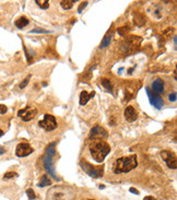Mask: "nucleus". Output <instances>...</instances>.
Returning a JSON list of instances; mask_svg holds the SVG:
<instances>
[{
    "label": "nucleus",
    "instance_id": "f257e3e1",
    "mask_svg": "<svg viewBox=\"0 0 177 200\" xmlns=\"http://www.w3.org/2000/svg\"><path fill=\"white\" fill-rule=\"evenodd\" d=\"M138 165L137 155L132 154L129 156H122L115 161L113 164V172L115 174H120V173H128Z\"/></svg>",
    "mask_w": 177,
    "mask_h": 200
},
{
    "label": "nucleus",
    "instance_id": "f03ea898",
    "mask_svg": "<svg viewBox=\"0 0 177 200\" xmlns=\"http://www.w3.org/2000/svg\"><path fill=\"white\" fill-rule=\"evenodd\" d=\"M90 151L93 159L97 163H102L110 152V147L104 140H93L90 143Z\"/></svg>",
    "mask_w": 177,
    "mask_h": 200
},
{
    "label": "nucleus",
    "instance_id": "7ed1b4c3",
    "mask_svg": "<svg viewBox=\"0 0 177 200\" xmlns=\"http://www.w3.org/2000/svg\"><path fill=\"white\" fill-rule=\"evenodd\" d=\"M55 145H56V143L52 142V143H50V145H48L47 149H46V153H45V155H44V167L47 170V172L49 173L50 175L55 178V179H59L58 176L56 175V172H55V170H54V163H52V158H54L56 154Z\"/></svg>",
    "mask_w": 177,
    "mask_h": 200
},
{
    "label": "nucleus",
    "instance_id": "20e7f679",
    "mask_svg": "<svg viewBox=\"0 0 177 200\" xmlns=\"http://www.w3.org/2000/svg\"><path fill=\"white\" fill-rule=\"evenodd\" d=\"M80 165L83 168V171L93 178H100L104 174V170H103L102 166H94V165L87 163L85 160H81Z\"/></svg>",
    "mask_w": 177,
    "mask_h": 200
},
{
    "label": "nucleus",
    "instance_id": "39448f33",
    "mask_svg": "<svg viewBox=\"0 0 177 200\" xmlns=\"http://www.w3.org/2000/svg\"><path fill=\"white\" fill-rule=\"evenodd\" d=\"M38 126H40V128H43L45 131H52V130L57 128V121H56V118L52 115L46 114V115L44 116V119L40 120Z\"/></svg>",
    "mask_w": 177,
    "mask_h": 200
},
{
    "label": "nucleus",
    "instance_id": "423d86ee",
    "mask_svg": "<svg viewBox=\"0 0 177 200\" xmlns=\"http://www.w3.org/2000/svg\"><path fill=\"white\" fill-rule=\"evenodd\" d=\"M161 156L163 158V160L165 161L166 165L170 168H173V170H175V168L177 167L176 155H175L173 152H171V151H167V150L161 151Z\"/></svg>",
    "mask_w": 177,
    "mask_h": 200
},
{
    "label": "nucleus",
    "instance_id": "0eeeda50",
    "mask_svg": "<svg viewBox=\"0 0 177 200\" xmlns=\"http://www.w3.org/2000/svg\"><path fill=\"white\" fill-rule=\"evenodd\" d=\"M108 136L107 131L100 126H95L90 131V139L92 140H104Z\"/></svg>",
    "mask_w": 177,
    "mask_h": 200
},
{
    "label": "nucleus",
    "instance_id": "6e6552de",
    "mask_svg": "<svg viewBox=\"0 0 177 200\" xmlns=\"http://www.w3.org/2000/svg\"><path fill=\"white\" fill-rule=\"evenodd\" d=\"M34 152V149L31 147L29 143L26 142H21L17 145V149H15V154L19 158H23V156H28L29 154Z\"/></svg>",
    "mask_w": 177,
    "mask_h": 200
},
{
    "label": "nucleus",
    "instance_id": "1a4fd4ad",
    "mask_svg": "<svg viewBox=\"0 0 177 200\" xmlns=\"http://www.w3.org/2000/svg\"><path fill=\"white\" fill-rule=\"evenodd\" d=\"M36 114H37V110L33 107H30V106L23 108V110H20L17 112V116H19L22 120H24V121L32 120L33 118L36 116Z\"/></svg>",
    "mask_w": 177,
    "mask_h": 200
},
{
    "label": "nucleus",
    "instance_id": "9d476101",
    "mask_svg": "<svg viewBox=\"0 0 177 200\" xmlns=\"http://www.w3.org/2000/svg\"><path fill=\"white\" fill-rule=\"evenodd\" d=\"M145 90H147V94H148V96H149V98H150V103H151V104H152L155 108L161 110V108L163 107V105H164V102H163L162 98H161L159 94L153 93L152 91L150 90V88H147Z\"/></svg>",
    "mask_w": 177,
    "mask_h": 200
},
{
    "label": "nucleus",
    "instance_id": "9b49d317",
    "mask_svg": "<svg viewBox=\"0 0 177 200\" xmlns=\"http://www.w3.org/2000/svg\"><path fill=\"white\" fill-rule=\"evenodd\" d=\"M124 115H125L126 120H127V121H129V123L135 121V120H137V118H138L137 112H136V110L132 107V106H128V107H126Z\"/></svg>",
    "mask_w": 177,
    "mask_h": 200
},
{
    "label": "nucleus",
    "instance_id": "f8f14e48",
    "mask_svg": "<svg viewBox=\"0 0 177 200\" xmlns=\"http://www.w3.org/2000/svg\"><path fill=\"white\" fill-rule=\"evenodd\" d=\"M152 90L155 94H160L164 91V82L162 79L157 78L156 80H154V82L152 83Z\"/></svg>",
    "mask_w": 177,
    "mask_h": 200
},
{
    "label": "nucleus",
    "instance_id": "ddd939ff",
    "mask_svg": "<svg viewBox=\"0 0 177 200\" xmlns=\"http://www.w3.org/2000/svg\"><path fill=\"white\" fill-rule=\"evenodd\" d=\"M94 95H95L94 91H92L90 94H89L87 91H82V92H81V94H80V104H81V105H85V104L89 102V100H90L91 98H93Z\"/></svg>",
    "mask_w": 177,
    "mask_h": 200
},
{
    "label": "nucleus",
    "instance_id": "4468645a",
    "mask_svg": "<svg viewBox=\"0 0 177 200\" xmlns=\"http://www.w3.org/2000/svg\"><path fill=\"white\" fill-rule=\"evenodd\" d=\"M29 22H30V21H29L28 18H25V17H21V18H19L17 21H15V26H17V28H19V29H23L29 24Z\"/></svg>",
    "mask_w": 177,
    "mask_h": 200
},
{
    "label": "nucleus",
    "instance_id": "2eb2a0df",
    "mask_svg": "<svg viewBox=\"0 0 177 200\" xmlns=\"http://www.w3.org/2000/svg\"><path fill=\"white\" fill-rule=\"evenodd\" d=\"M133 20H135V23L138 26H142L145 23V17L141 13H137V14L133 15Z\"/></svg>",
    "mask_w": 177,
    "mask_h": 200
},
{
    "label": "nucleus",
    "instance_id": "dca6fc26",
    "mask_svg": "<svg viewBox=\"0 0 177 200\" xmlns=\"http://www.w3.org/2000/svg\"><path fill=\"white\" fill-rule=\"evenodd\" d=\"M52 184V180L48 178L47 175H43L40 178V183H38V187H45V186H49Z\"/></svg>",
    "mask_w": 177,
    "mask_h": 200
},
{
    "label": "nucleus",
    "instance_id": "f3484780",
    "mask_svg": "<svg viewBox=\"0 0 177 200\" xmlns=\"http://www.w3.org/2000/svg\"><path fill=\"white\" fill-rule=\"evenodd\" d=\"M73 3H75V1H72V0H63V1L60 2V6H61L63 9H65V10H69V9H71V8L73 7Z\"/></svg>",
    "mask_w": 177,
    "mask_h": 200
},
{
    "label": "nucleus",
    "instance_id": "a211bd4d",
    "mask_svg": "<svg viewBox=\"0 0 177 200\" xmlns=\"http://www.w3.org/2000/svg\"><path fill=\"white\" fill-rule=\"evenodd\" d=\"M35 3H37L38 7H40L42 9H47L49 7V1L48 0H36Z\"/></svg>",
    "mask_w": 177,
    "mask_h": 200
},
{
    "label": "nucleus",
    "instance_id": "6ab92c4d",
    "mask_svg": "<svg viewBox=\"0 0 177 200\" xmlns=\"http://www.w3.org/2000/svg\"><path fill=\"white\" fill-rule=\"evenodd\" d=\"M110 40H112V36H106V37L102 40V43H101V45H100L101 49H102V48L107 47V46L110 44Z\"/></svg>",
    "mask_w": 177,
    "mask_h": 200
},
{
    "label": "nucleus",
    "instance_id": "aec40b11",
    "mask_svg": "<svg viewBox=\"0 0 177 200\" xmlns=\"http://www.w3.org/2000/svg\"><path fill=\"white\" fill-rule=\"evenodd\" d=\"M102 85L104 87L106 90H108V91H112V89H113V85H112V83H110V80H107V79H102Z\"/></svg>",
    "mask_w": 177,
    "mask_h": 200
},
{
    "label": "nucleus",
    "instance_id": "412c9836",
    "mask_svg": "<svg viewBox=\"0 0 177 200\" xmlns=\"http://www.w3.org/2000/svg\"><path fill=\"white\" fill-rule=\"evenodd\" d=\"M17 177V174L14 172H8L3 175V179H11V178Z\"/></svg>",
    "mask_w": 177,
    "mask_h": 200
},
{
    "label": "nucleus",
    "instance_id": "4be33fe9",
    "mask_svg": "<svg viewBox=\"0 0 177 200\" xmlns=\"http://www.w3.org/2000/svg\"><path fill=\"white\" fill-rule=\"evenodd\" d=\"M129 26L128 25H125V26H122V28H119L118 29V33H119V35L124 36L126 34V33H128V31H129Z\"/></svg>",
    "mask_w": 177,
    "mask_h": 200
},
{
    "label": "nucleus",
    "instance_id": "5701e85b",
    "mask_svg": "<svg viewBox=\"0 0 177 200\" xmlns=\"http://www.w3.org/2000/svg\"><path fill=\"white\" fill-rule=\"evenodd\" d=\"M30 79H31V75H29V77H26V79H24V80H23L22 82L20 83V89L25 88V87L28 85V83H29V81H30Z\"/></svg>",
    "mask_w": 177,
    "mask_h": 200
},
{
    "label": "nucleus",
    "instance_id": "b1692460",
    "mask_svg": "<svg viewBox=\"0 0 177 200\" xmlns=\"http://www.w3.org/2000/svg\"><path fill=\"white\" fill-rule=\"evenodd\" d=\"M26 195H28V197L30 198V199H35V193H34V190H32V189H28L26 190Z\"/></svg>",
    "mask_w": 177,
    "mask_h": 200
},
{
    "label": "nucleus",
    "instance_id": "393cba45",
    "mask_svg": "<svg viewBox=\"0 0 177 200\" xmlns=\"http://www.w3.org/2000/svg\"><path fill=\"white\" fill-rule=\"evenodd\" d=\"M87 1H83V2L80 5V7H79V9H78V12H79V13L82 12V10L84 9L85 7H87Z\"/></svg>",
    "mask_w": 177,
    "mask_h": 200
},
{
    "label": "nucleus",
    "instance_id": "a878e982",
    "mask_svg": "<svg viewBox=\"0 0 177 200\" xmlns=\"http://www.w3.org/2000/svg\"><path fill=\"white\" fill-rule=\"evenodd\" d=\"M8 110V107L6 105H2V104H0V114H6Z\"/></svg>",
    "mask_w": 177,
    "mask_h": 200
},
{
    "label": "nucleus",
    "instance_id": "bb28decb",
    "mask_svg": "<svg viewBox=\"0 0 177 200\" xmlns=\"http://www.w3.org/2000/svg\"><path fill=\"white\" fill-rule=\"evenodd\" d=\"M176 98H177V94H176V92H173L172 94H170V101L171 102H175L176 101Z\"/></svg>",
    "mask_w": 177,
    "mask_h": 200
},
{
    "label": "nucleus",
    "instance_id": "cd10ccee",
    "mask_svg": "<svg viewBox=\"0 0 177 200\" xmlns=\"http://www.w3.org/2000/svg\"><path fill=\"white\" fill-rule=\"evenodd\" d=\"M31 33H48L47 31H43V30H33Z\"/></svg>",
    "mask_w": 177,
    "mask_h": 200
},
{
    "label": "nucleus",
    "instance_id": "c85d7f7f",
    "mask_svg": "<svg viewBox=\"0 0 177 200\" xmlns=\"http://www.w3.org/2000/svg\"><path fill=\"white\" fill-rule=\"evenodd\" d=\"M130 193L136 194V195H139V191H138L137 189H135V188H130Z\"/></svg>",
    "mask_w": 177,
    "mask_h": 200
},
{
    "label": "nucleus",
    "instance_id": "c756f323",
    "mask_svg": "<svg viewBox=\"0 0 177 200\" xmlns=\"http://www.w3.org/2000/svg\"><path fill=\"white\" fill-rule=\"evenodd\" d=\"M143 200H156V199L154 197H152V196H147Z\"/></svg>",
    "mask_w": 177,
    "mask_h": 200
},
{
    "label": "nucleus",
    "instance_id": "7c9ffc66",
    "mask_svg": "<svg viewBox=\"0 0 177 200\" xmlns=\"http://www.w3.org/2000/svg\"><path fill=\"white\" fill-rule=\"evenodd\" d=\"M5 151H6V149H5V148L0 147V154H3V153H5Z\"/></svg>",
    "mask_w": 177,
    "mask_h": 200
},
{
    "label": "nucleus",
    "instance_id": "2f4dec72",
    "mask_svg": "<svg viewBox=\"0 0 177 200\" xmlns=\"http://www.w3.org/2000/svg\"><path fill=\"white\" fill-rule=\"evenodd\" d=\"M2 135H3V131H2V130H1V129H0V137H1V136H2Z\"/></svg>",
    "mask_w": 177,
    "mask_h": 200
},
{
    "label": "nucleus",
    "instance_id": "473e14b6",
    "mask_svg": "<svg viewBox=\"0 0 177 200\" xmlns=\"http://www.w3.org/2000/svg\"><path fill=\"white\" fill-rule=\"evenodd\" d=\"M100 188H101V189H103V188H105V186L104 185H100Z\"/></svg>",
    "mask_w": 177,
    "mask_h": 200
},
{
    "label": "nucleus",
    "instance_id": "72a5a7b5",
    "mask_svg": "<svg viewBox=\"0 0 177 200\" xmlns=\"http://www.w3.org/2000/svg\"><path fill=\"white\" fill-rule=\"evenodd\" d=\"M89 200H93V199H89Z\"/></svg>",
    "mask_w": 177,
    "mask_h": 200
}]
</instances>
